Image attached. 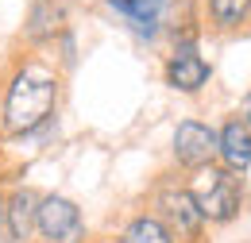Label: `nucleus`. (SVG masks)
<instances>
[{
	"label": "nucleus",
	"instance_id": "obj_1",
	"mask_svg": "<svg viewBox=\"0 0 251 243\" xmlns=\"http://www.w3.org/2000/svg\"><path fill=\"white\" fill-rule=\"evenodd\" d=\"M62 100V70L43 50H20L0 73V135L27 139L54 120Z\"/></svg>",
	"mask_w": 251,
	"mask_h": 243
},
{
	"label": "nucleus",
	"instance_id": "obj_2",
	"mask_svg": "<svg viewBox=\"0 0 251 243\" xmlns=\"http://www.w3.org/2000/svg\"><path fill=\"white\" fill-rule=\"evenodd\" d=\"M186 189L197 205V213L205 216L209 228H224L232 220H240L244 205H248V182L244 174L220 166V162H209L201 170L186 174Z\"/></svg>",
	"mask_w": 251,
	"mask_h": 243
},
{
	"label": "nucleus",
	"instance_id": "obj_3",
	"mask_svg": "<svg viewBox=\"0 0 251 243\" xmlns=\"http://www.w3.org/2000/svg\"><path fill=\"white\" fill-rule=\"evenodd\" d=\"M147 213H155L166 224L174 243H209V224L189 197L186 174H174V170L158 174L147 189Z\"/></svg>",
	"mask_w": 251,
	"mask_h": 243
},
{
	"label": "nucleus",
	"instance_id": "obj_4",
	"mask_svg": "<svg viewBox=\"0 0 251 243\" xmlns=\"http://www.w3.org/2000/svg\"><path fill=\"white\" fill-rule=\"evenodd\" d=\"M35 236L39 243H85L89 228H85L81 205L62 193H43L35 209Z\"/></svg>",
	"mask_w": 251,
	"mask_h": 243
},
{
	"label": "nucleus",
	"instance_id": "obj_5",
	"mask_svg": "<svg viewBox=\"0 0 251 243\" xmlns=\"http://www.w3.org/2000/svg\"><path fill=\"white\" fill-rule=\"evenodd\" d=\"M170 162L178 174H193L217 162V127L205 120H182L170 139Z\"/></svg>",
	"mask_w": 251,
	"mask_h": 243
},
{
	"label": "nucleus",
	"instance_id": "obj_6",
	"mask_svg": "<svg viewBox=\"0 0 251 243\" xmlns=\"http://www.w3.org/2000/svg\"><path fill=\"white\" fill-rule=\"evenodd\" d=\"M162 81L174 93L197 97L213 81V62L201 54V47H170V54L162 58Z\"/></svg>",
	"mask_w": 251,
	"mask_h": 243
},
{
	"label": "nucleus",
	"instance_id": "obj_7",
	"mask_svg": "<svg viewBox=\"0 0 251 243\" xmlns=\"http://www.w3.org/2000/svg\"><path fill=\"white\" fill-rule=\"evenodd\" d=\"M62 31H70V8H66V0H31V8L24 16L20 43H24V50H50Z\"/></svg>",
	"mask_w": 251,
	"mask_h": 243
},
{
	"label": "nucleus",
	"instance_id": "obj_8",
	"mask_svg": "<svg viewBox=\"0 0 251 243\" xmlns=\"http://www.w3.org/2000/svg\"><path fill=\"white\" fill-rule=\"evenodd\" d=\"M217 162L236 170V174H248L251 166V123L240 112H228L217 127Z\"/></svg>",
	"mask_w": 251,
	"mask_h": 243
},
{
	"label": "nucleus",
	"instance_id": "obj_9",
	"mask_svg": "<svg viewBox=\"0 0 251 243\" xmlns=\"http://www.w3.org/2000/svg\"><path fill=\"white\" fill-rule=\"evenodd\" d=\"M39 189L31 185H12L4 201V228L16 243H31L35 236V209H39Z\"/></svg>",
	"mask_w": 251,
	"mask_h": 243
},
{
	"label": "nucleus",
	"instance_id": "obj_10",
	"mask_svg": "<svg viewBox=\"0 0 251 243\" xmlns=\"http://www.w3.org/2000/svg\"><path fill=\"white\" fill-rule=\"evenodd\" d=\"M251 24V0H201V27L213 35H240Z\"/></svg>",
	"mask_w": 251,
	"mask_h": 243
},
{
	"label": "nucleus",
	"instance_id": "obj_11",
	"mask_svg": "<svg viewBox=\"0 0 251 243\" xmlns=\"http://www.w3.org/2000/svg\"><path fill=\"white\" fill-rule=\"evenodd\" d=\"M108 243H174V236L166 232V224H162L155 213L135 209V213H127L124 220H120V228L112 232Z\"/></svg>",
	"mask_w": 251,
	"mask_h": 243
},
{
	"label": "nucleus",
	"instance_id": "obj_12",
	"mask_svg": "<svg viewBox=\"0 0 251 243\" xmlns=\"http://www.w3.org/2000/svg\"><path fill=\"white\" fill-rule=\"evenodd\" d=\"M8 182H12V178L0 170V228H4V201H8Z\"/></svg>",
	"mask_w": 251,
	"mask_h": 243
},
{
	"label": "nucleus",
	"instance_id": "obj_13",
	"mask_svg": "<svg viewBox=\"0 0 251 243\" xmlns=\"http://www.w3.org/2000/svg\"><path fill=\"white\" fill-rule=\"evenodd\" d=\"M100 4H104L108 12H116V16H124V12H127V4H131V0H100Z\"/></svg>",
	"mask_w": 251,
	"mask_h": 243
},
{
	"label": "nucleus",
	"instance_id": "obj_14",
	"mask_svg": "<svg viewBox=\"0 0 251 243\" xmlns=\"http://www.w3.org/2000/svg\"><path fill=\"white\" fill-rule=\"evenodd\" d=\"M236 112H240V116H244V120L251 123V89H248V97L240 100V108H236Z\"/></svg>",
	"mask_w": 251,
	"mask_h": 243
},
{
	"label": "nucleus",
	"instance_id": "obj_15",
	"mask_svg": "<svg viewBox=\"0 0 251 243\" xmlns=\"http://www.w3.org/2000/svg\"><path fill=\"white\" fill-rule=\"evenodd\" d=\"M85 243H104V240H85Z\"/></svg>",
	"mask_w": 251,
	"mask_h": 243
},
{
	"label": "nucleus",
	"instance_id": "obj_16",
	"mask_svg": "<svg viewBox=\"0 0 251 243\" xmlns=\"http://www.w3.org/2000/svg\"><path fill=\"white\" fill-rule=\"evenodd\" d=\"M0 143H4V135H0Z\"/></svg>",
	"mask_w": 251,
	"mask_h": 243
}]
</instances>
